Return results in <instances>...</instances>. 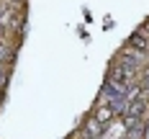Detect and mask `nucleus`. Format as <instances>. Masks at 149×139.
<instances>
[{"label": "nucleus", "mask_w": 149, "mask_h": 139, "mask_svg": "<svg viewBox=\"0 0 149 139\" xmlns=\"http://www.w3.org/2000/svg\"><path fill=\"white\" fill-rule=\"evenodd\" d=\"M116 116H118V111H116V106H113L111 101H105V103H100V106L95 108V116H93V119H95L98 124H103V126H108V124L113 121Z\"/></svg>", "instance_id": "f257e3e1"}, {"label": "nucleus", "mask_w": 149, "mask_h": 139, "mask_svg": "<svg viewBox=\"0 0 149 139\" xmlns=\"http://www.w3.org/2000/svg\"><path fill=\"white\" fill-rule=\"evenodd\" d=\"M139 31H144V34H147V36H149V18H147V21H144V26H141V29H139Z\"/></svg>", "instance_id": "423d86ee"}, {"label": "nucleus", "mask_w": 149, "mask_h": 139, "mask_svg": "<svg viewBox=\"0 0 149 139\" xmlns=\"http://www.w3.org/2000/svg\"><path fill=\"white\" fill-rule=\"evenodd\" d=\"M139 85H141L144 90H149V64L141 67V72H139Z\"/></svg>", "instance_id": "39448f33"}, {"label": "nucleus", "mask_w": 149, "mask_h": 139, "mask_svg": "<svg viewBox=\"0 0 149 139\" xmlns=\"http://www.w3.org/2000/svg\"><path fill=\"white\" fill-rule=\"evenodd\" d=\"M126 46H131V49L141 52V54H149V36L144 31H136V34H131L126 39Z\"/></svg>", "instance_id": "f03ea898"}, {"label": "nucleus", "mask_w": 149, "mask_h": 139, "mask_svg": "<svg viewBox=\"0 0 149 139\" xmlns=\"http://www.w3.org/2000/svg\"><path fill=\"white\" fill-rule=\"evenodd\" d=\"M103 129H105L103 124H98L95 119H90V121L85 124V126H82L77 134H80L82 139H100V137H103Z\"/></svg>", "instance_id": "7ed1b4c3"}, {"label": "nucleus", "mask_w": 149, "mask_h": 139, "mask_svg": "<svg viewBox=\"0 0 149 139\" xmlns=\"http://www.w3.org/2000/svg\"><path fill=\"white\" fill-rule=\"evenodd\" d=\"M13 57H15L13 46L5 44V41L0 39V67H3V64H10V62H13Z\"/></svg>", "instance_id": "20e7f679"}]
</instances>
